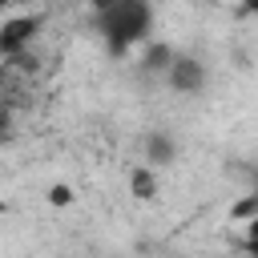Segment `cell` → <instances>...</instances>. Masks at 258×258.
Instances as JSON below:
<instances>
[{
    "label": "cell",
    "instance_id": "cell-13",
    "mask_svg": "<svg viewBox=\"0 0 258 258\" xmlns=\"http://www.w3.org/2000/svg\"><path fill=\"white\" fill-rule=\"evenodd\" d=\"M12 4H16V0H0V12H4V8H12Z\"/></svg>",
    "mask_w": 258,
    "mask_h": 258
},
{
    "label": "cell",
    "instance_id": "cell-11",
    "mask_svg": "<svg viewBox=\"0 0 258 258\" xmlns=\"http://www.w3.org/2000/svg\"><path fill=\"white\" fill-rule=\"evenodd\" d=\"M109 4H113V0H89V8H93V12H101V8H109Z\"/></svg>",
    "mask_w": 258,
    "mask_h": 258
},
{
    "label": "cell",
    "instance_id": "cell-9",
    "mask_svg": "<svg viewBox=\"0 0 258 258\" xmlns=\"http://www.w3.org/2000/svg\"><path fill=\"white\" fill-rule=\"evenodd\" d=\"M238 246H242L246 254H258V214L242 226V242H238Z\"/></svg>",
    "mask_w": 258,
    "mask_h": 258
},
{
    "label": "cell",
    "instance_id": "cell-8",
    "mask_svg": "<svg viewBox=\"0 0 258 258\" xmlns=\"http://www.w3.org/2000/svg\"><path fill=\"white\" fill-rule=\"evenodd\" d=\"M16 133V105L0 97V141H8Z\"/></svg>",
    "mask_w": 258,
    "mask_h": 258
},
{
    "label": "cell",
    "instance_id": "cell-5",
    "mask_svg": "<svg viewBox=\"0 0 258 258\" xmlns=\"http://www.w3.org/2000/svg\"><path fill=\"white\" fill-rule=\"evenodd\" d=\"M125 185H129V198L133 202H153L161 194V169H153L145 161H133L129 173H125Z\"/></svg>",
    "mask_w": 258,
    "mask_h": 258
},
{
    "label": "cell",
    "instance_id": "cell-1",
    "mask_svg": "<svg viewBox=\"0 0 258 258\" xmlns=\"http://www.w3.org/2000/svg\"><path fill=\"white\" fill-rule=\"evenodd\" d=\"M153 4L149 0H113L109 8L93 12V32L109 56H129L153 36Z\"/></svg>",
    "mask_w": 258,
    "mask_h": 258
},
{
    "label": "cell",
    "instance_id": "cell-4",
    "mask_svg": "<svg viewBox=\"0 0 258 258\" xmlns=\"http://www.w3.org/2000/svg\"><path fill=\"white\" fill-rule=\"evenodd\" d=\"M181 157V141L173 137V129H145L141 133V161L153 169H165Z\"/></svg>",
    "mask_w": 258,
    "mask_h": 258
},
{
    "label": "cell",
    "instance_id": "cell-2",
    "mask_svg": "<svg viewBox=\"0 0 258 258\" xmlns=\"http://www.w3.org/2000/svg\"><path fill=\"white\" fill-rule=\"evenodd\" d=\"M161 85L169 93H177V97H202L210 89V64L202 56H194V52H173Z\"/></svg>",
    "mask_w": 258,
    "mask_h": 258
},
{
    "label": "cell",
    "instance_id": "cell-6",
    "mask_svg": "<svg viewBox=\"0 0 258 258\" xmlns=\"http://www.w3.org/2000/svg\"><path fill=\"white\" fill-rule=\"evenodd\" d=\"M173 52H177V48H173L169 40H153V36H149V40L141 44V56H137V69H141L145 77H153V81H161V77H165V69H169V60H173Z\"/></svg>",
    "mask_w": 258,
    "mask_h": 258
},
{
    "label": "cell",
    "instance_id": "cell-12",
    "mask_svg": "<svg viewBox=\"0 0 258 258\" xmlns=\"http://www.w3.org/2000/svg\"><path fill=\"white\" fill-rule=\"evenodd\" d=\"M242 4H246V8H250V12H258V0H242Z\"/></svg>",
    "mask_w": 258,
    "mask_h": 258
},
{
    "label": "cell",
    "instance_id": "cell-10",
    "mask_svg": "<svg viewBox=\"0 0 258 258\" xmlns=\"http://www.w3.org/2000/svg\"><path fill=\"white\" fill-rule=\"evenodd\" d=\"M73 185H64V181H56V185H48V206H73Z\"/></svg>",
    "mask_w": 258,
    "mask_h": 258
},
{
    "label": "cell",
    "instance_id": "cell-3",
    "mask_svg": "<svg viewBox=\"0 0 258 258\" xmlns=\"http://www.w3.org/2000/svg\"><path fill=\"white\" fill-rule=\"evenodd\" d=\"M48 16L44 12H16V16H4L0 20V56H12L20 48H32L44 32Z\"/></svg>",
    "mask_w": 258,
    "mask_h": 258
},
{
    "label": "cell",
    "instance_id": "cell-7",
    "mask_svg": "<svg viewBox=\"0 0 258 258\" xmlns=\"http://www.w3.org/2000/svg\"><path fill=\"white\" fill-rule=\"evenodd\" d=\"M254 214H258V189H246V194H238V198L226 206V222H230V226H246Z\"/></svg>",
    "mask_w": 258,
    "mask_h": 258
},
{
    "label": "cell",
    "instance_id": "cell-14",
    "mask_svg": "<svg viewBox=\"0 0 258 258\" xmlns=\"http://www.w3.org/2000/svg\"><path fill=\"white\" fill-rule=\"evenodd\" d=\"M254 189H258V181H254Z\"/></svg>",
    "mask_w": 258,
    "mask_h": 258
}]
</instances>
